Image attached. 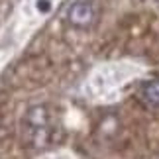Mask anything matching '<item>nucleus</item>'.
Instances as JSON below:
<instances>
[{"instance_id": "f257e3e1", "label": "nucleus", "mask_w": 159, "mask_h": 159, "mask_svg": "<svg viewBox=\"0 0 159 159\" xmlns=\"http://www.w3.org/2000/svg\"><path fill=\"white\" fill-rule=\"evenodd\" d=\"M61 0H24L0 30V71L49 18Z\"/></svg>"}, {"instance_id": "f03ea898", "label": "nucleus", "mask_w": 159, "mask_h": 159, "mask_svg": "<svg viewBox=\"0 0 159 159\" xmlns=\"http://www.w3.org/2000/svg\"><path fill=\"white\" fill-rule=\"evenodd\" d=\"M145 67L132 59H118V61H106L96 65L89 77L84 79L81 93L87 100L96 104H108L116 102L122 96L126 87L130 83L138 81L145 75Z\"/></svg>"}, {"instance_id": "7ed1b4c3", "label": "nucleus", "mask_w": 159, "mask_h": 159, "mask_svg": "<svg viewBox=\"0 0 159 159\" xmlns=\"http://www.w3.org/2000/svg\"><path fill=\"white\" fill-rule=\"evenodd\" d=\"M93 18H94V8L89 0H79L69 10V20H71L73 26H81V28L89 26L93 22Z\"/></svg>"}, {"instance_id": "20e7f679", "label": "nucleus", "mask_w": 159, "mask_h": 159, "mask_svg": "<svg viewBox=\"0 0 159 159\" xmlns=\"http://www.w3.org/2000/svg\"><path fill=\"white\" fill-rule=\"evenodd\" d=\"M143 96H145L148 102H151V104H159V81L149 83L148 87L143 89Z\"/></svg>"}, {"instance_id": "39448f33", "label": "nucleus", "mask_w": 159, "mask_h": 159, "mask_svg": "<svg viewBox=\"0 0 159 159\" xmlns=\"http://www.w3.org/2000/svg\"><path fill=\"white\" fill-rule=\"evenodd\" d=\"M39 159H75V155H73V151L61 149V151H53V153H45Z\"/></svg>"}, {"instance_id": "423d86ee", "label": "nucleus", "mask_w": 159, "mask_h": 159, "mask_svg": "<svg viewBox=\"0 0 159 159\" xmlns=\"http://www.w3.org/2000/svg\"><path fill=\"white\" fill-rule=\"evenodd\" d=\"M157 2H159V0H157Z\"/></svg>"}]
</instances>
